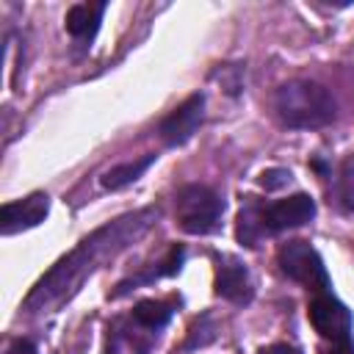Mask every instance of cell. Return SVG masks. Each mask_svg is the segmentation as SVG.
Wrapping results in <instances>:
<instances>
[{
	"label": "cell",
	"mask_w": 354,
	"mask_h": 354,
	"mask_svg": "<svg viewBox=\"0 0 354 354\" xmlns=\"http://www.w3.org/2000/svg\"><path fill=\"white\" fill-rule=\"evenodd\" d=\"M224 213L221 196L207 185H185L177 194V224L188 235H207Z\"/></svg>",
	"instance_id": "cell-3"
},
{
	"label": "cell",
	"mask_w": 354,
	"mask_h": 354,
	"mask_svg": "<svg viewBox=\"0 0 354 354\" xmlns=\"http://www.w3.org/2000/svg\"><path fill=\"white\" fill-rule=\"evenodd\" d=\"M205 119V97L202 94H191L185 102H180L160 124H158V133L163 138V144L169 147H180L185 144L202 124Z\"/></svg>",
	"instance_id": "cell-6"
},
{
	"label": "cell",
	"mask_w": 354,
	"mask_h": 354,
	"mask_svg": "<svg viewBox=\"0 0 354 354\" xmlns=\"http://www.w3.org/2000/svg\"><path fill=\"white\" fill-rule=\"evenodd\" d=\"M268 235L266 224H263V205L257 202H246L238 213V241L243 246H257V241Z\"/></svg>",
	"instance_id": "cell-12"
},
{
	"label": "cell",
	"mask_w": 354,
	"mask_h": 354,
	"mask_svg": "<svg viewBox=\"0 0 354 354\" xmlns=\"http://www.w3.org/2000/svg\"><path fill=\"white\" fill-rule=\"evenodd\" d=\"M155 163V155H144V158H138V160H127V163H119V166H113V169H108L105 174H102V188H108V191H119V188H124V185H130V183H136L149 166Z\"/></svg>",
	"instance_id": "cell-11"
},
{
	"label": "cell",
	"mask_w": 354,
	"mask_h": 354,
	"mask_svg": "<svg viewBox=\"0 0 354 354\" xmlns=\"http://www.w3.org/2000/svg\"><path fill=\"white\" fill-rule=\"evenodd\" d=\"M260 183L266 188H282V185L290 183V171H285V169H268V171H263Z\"/></svg>",
	"instance_id": "cell-15"
},
{
	"label": "cell",
	"mask_w": 354,
	"mask_h": 354,
	"mask_svg": "<svg viewBox=\"0 0 354 354\" xmlns=\"http://www.w3.org/2000/svg\"><path fill=\"white\" fill-rule=\"evenodd\" d=\"M155 213L152 210H138V213H127L122 218H116L113 224L97 230L91 238H86L72 254H66L36 288L33 293L25 299V307L33 310V307H44V304H53L58 301L66 288L77 285L86 274H91L97 268V263L105 257V254H113L116 249L127 246L136 235H141L147 227H149V218Z\"/></svg>",
	"instance_id": "cell-1"
},
{
	"label": "cell",
	"mask_w": 354,
	"mask_h": 354,
	"mask_svg": "<svg viewBox=\"0 0 354 354\" xmlns=\"http://www.w3.org/2000/svg\"><path fill=\"white\" fill-rule=\"evenodd\" d=\"M47 210H50V196L41 191H36L25 199H17V202H6L0 210V230H3V235L30 230L47 218Z\"/></svg>",
	"instance_id": "cell-8"
},
{
	"label": "cell",
	"mask_w": 354,
	"mask_h": 354,
	"mask_svg": "<svg viewBox=\"0 0 354 354\" xmlns=\"http://www.w3.org/2000/svg\"><path fill=\"white\" fill-rule=\"evenodd\" d=\"M326 354H354V343H351V340H340V343H335Z\"/></svg>",
	"instance_id": "cell-18"
},
{
	"label": "cell",
	"mask_w": 354,
	"mask_h": 354,
	"mask_svg": "<svg viewBox=\"0 0 354 354\" xmlns=\"http://www.w3.org/2000/svg\"><path fill=\"white\" fill-rule=\"evenodd\" d=\"M277 263H279L282 274H288L290 279H296L299 285H304L313 293H321V290L332 288L321 254L307 241H288V243H282L279 252H277Z\"/></svg>",
	"instance_id": "cell-4"
},
{
	"label": "cell",
	"mask_w": 354,
	"mask_h": 354,
	"mask_svg": "<svg viewBox=\"0 0 354 354\" xmlns=\"http://www.w3.org/2000/svg\"><path fill=\"white\" fill-rule=\"evenodd\" d=\"M307 318L313 324V329L332 340V343H340V340H348L351 335V313L343 301H337L332 296V290H321V293H313L310 299V307H307Z\"/></svg>",
	"instance_id": "cell-5"
},
{
	"label": "cell",
	"mask_w": 354,
	"mask_h": 354,
	"mask_svg": "<svg viewBox=\"0 0 354 354\" xmlns=\"http://www.w3.org/2000/svg\"><path fill=\"white\" fill-rule=\"evenodd\" d=\"M274 111L288 127H324L337 116V102L315 80H288L274 91Z\"/></svg>",
	"instance_id": "cell-2"
},
{
	"label": "cell",
	"mask_w": 354,
	"mask_h": 354,
	"mask_svg": "<svg viewBox=\"0 0 354 354\" xmlns=\"http://www.w3.org/2000/svg\"><path fill=\"white\" fill-rule=\"evenodd\" d=\"M171 313H174V307L169 301H155V299H144L133 307V318L144 329H160L171 318Z\"/></svg>",
	"instance_id": "cell-13"
},
{
	"label": "cell",
	"mask_w": 354,
	"mask_h": 354,
	"mask_svg": "<svg viewBox=\"0 0 354 354\" xmlns=\"http://www.w3.org/2000/svg\"><path fill=\"white\" fill-rule=\"evenodd\" d=\"M313 216H315V202L307 194H293L288 199L263 205V224H266V232L268 235L271 232L290 230V227H301Z\"/></svg>",
	"instance_id": "cell-7"
},
{
	"label": "cell",
	"mask_w": 354,
	"mask_h": 354,
	"mask_svg": "<svg viewBox=\"0 0 354 354\" xmlns=\"http://www.w3.org/2000/svg\"><path fill=\"white\" fill-rule=\"evenodd\" d=\"M105 14V3H77L66 11V30L77 41H91Z\"/></svg>",
	"instance_id": "cell-10"
},
{
	"label": "cell",
	"mask_w": 354,
	"mask_h": 354,
	"mask_svg": "<svg viewBox=\"0 0 354 354\" xmlns=\"http://www.w3.org/2000/svg\"><path fill=\"white\" fill-rule=\"evenodd\" d=\"M260 354H301V351H296L293 346H285V343H277V346H268V348H263Z\"/></svg>",
	"instance_id": "cell-17"
},
{
	"label": "cell",
	"mask_w": 354,
	"mask_h": 354,
	"mask_svg": "<svg viewBox=\"0 0 354 354\" xmlns=\"http://www.w3.org/2000/svg\"><path fill=\"white\" fill-rule=\"evenodd\" d=\"M6 354H36V346H33L30 340H25V337H22V340H14V343L8 346V351H6Z\"/></svg>",
	"instance_id": "cell-16"
},
{
	"label": "cell",
	"mask_w": 354,
	"mask_h": 354,
	"mask_svg": "<svg viewBox=\"0 0 354 354\" xmlns=\"http://www.w3.org/2000/svg\"><path fill=\"white\" fill-rule=\"evenodd\" d=\"M216 293L230 299V301H249L252 299V279H249V271L232 260V257H224L216 268Z\"/></svg>",
	"instance_id": "cell-9"
},
{
	"label": "cell",
	"mask_w": 354,
	"mask_h": 354,
	"mask_svg": "<svg viewBox=\"0 0 354 354\" xmlns=\"http://www.w3.org/2000/svg\"><path fill=\"white\" fill-rule=\"evenodd\" d=\"M340 185H343V199H346V205L354 207V158H348V160L343 163Z\"/></svg>",
	"instance_id": "cell-14"
}]
</instances>
